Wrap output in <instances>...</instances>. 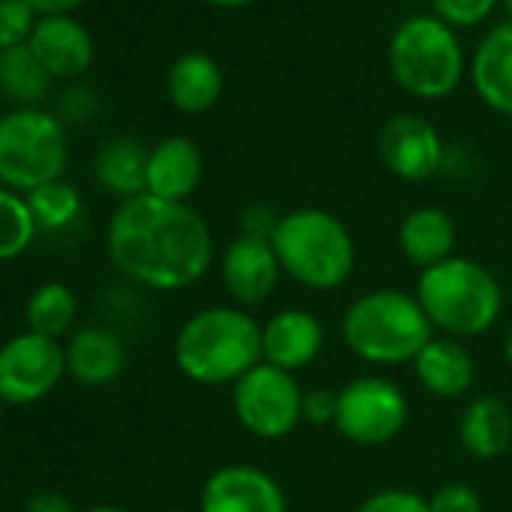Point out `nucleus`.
Wrapping results in <instances>:
<instances>
[{
  "mask_svg": "<svg viewBox=\"0 0 512 512\" xmlns=\"http://www.w3.org/2000/svg\"><path fill=\"white\" fill-rule=\"evenodd\" d=\"M106 250L118 275L157 293L193 287L214 263V238L202 214L187 202H166L148 193L115 208Z\"/></svg>",
  "mask_w": 512,
  "mask_h": 512,
  "instance_id": "nucleus-1",
  "label": "nucleus"
},
{
  "mask_svg": "<svg viewBox=\"0 0 512 512\" xmlns=\"http://www.w3.org/2000/svg\"><path fill=\"white\" fill-rule=\"evenodd\" d=\"M172 356L199 386H235L263 362V326L238 305H211L184 320Z\"/></svg>",
  "mask_w": 512,
  "mask_h": 512,
  "instance_id": "nucleus-2",
  "label": "nucleus"
},
{
  "mask_svg": "<svg viewBox=\"0 0 512 512\" xmlns=\"http://www.w3.org/2000/svg\"><path fill=\"white\" fill-rule=\"evenodd\" d=\"M413 296L434 332L458 341L485 335L503 314V290L497 278L470 256H449L419 272Z\"/></svg>",
  "mask_w": 512,
  "mask_h": 512,
  "instance_id": "nucleus-3",
  "label": "nucleus"
},
{
  "mask_svg": "<svg viewBox=\"0 0 512 512\" xmlns=\"http://www.w3.org/2000/svg\"><path fill=\"white\" fill-rule=\"evenodd\" d=\"M434 335L416 296L395 287L359 296L341 320L347 350L368 365H413Z\"/></svg>",
  "mask_w": 512,
  "mask_h": 512,
  "instance_id": "nucleus-4",
  "label": "nucleus"
},
{
  "mask_svg": "<svg viewBox=\"0 0 512 512\" xmlns=\"http://www.w3.org/2000/svg\"><path fill=\"white\" fill-rule=\"evenodd\" d=\"M272 247L281 272L314 293L344 287L356 269V241L350 229L341 217L323 208H296L281 214Z\"/></svg>",
  "mask_w": 512,
  "mask_h": 512,
  "instance_id": "nucleus-5",
  "label": "nucleus"
},
{
  "mask_svg": "<svg viewBox=\"0 0 512 512\" xmlns=\"http://www.w3.org/2000/svg\"><path fill=\"white\" fill-rule=\"evenodd\" d=\"M389 70L410 97L443 100L461 85L464 49L437 16H410L389 40Z\"/></svg>",
  "mask_w": 512,
  "mask_h": 512,
  "instance_id": "nucleus-6",
  "label": "nucleus"
},
{
  "mask_svg": "<svg viewBox=\"0 0 512 512\" xmlns=\"http://www.w3.org/2000/svg\"><path fill=\"white\" fill-rule=\"evenodd\" d=\"M67 133L58 115L22 106L0 115V184L16 193L64 178Z\"/></svg>",
  "mask_w": 512,
  "mask_h": 512,
  "instance_id": "nucleus-7",
  "label": "nucleus"
},
{
  "mask_svg": "<svg viewBox=\"0 0 512 512\" xmlns=\"http://www.w3.org/2000/svg\"><path fill=\"white\" fill-rule=\"evenodd\" d=\"M302 395L296 374L260 362L232 386V413L247 434L284 440L302 425Z\"/></svg>",
  "mask_w": 512,
  "mask_h": 512,
  "instance_id": "nucleus-8",
  "label": "nucleus"
},
{
  "mask_svg": "<svg viewBox=\"0 0 512 512\" xmlns=\"http://www.w3.org/2000/svg\"><path fill=\"white\" fill-rule=\"evenodd\" d=\"M410 416L404 389L380 374H362L338 392L335 428L356 446L392 443Z\"/></svg>",
  "mask_w": 512,
  "mask_h": 512,
  "instance_id": "nucleus-9",
  "label": "nucleus"
},
{
  "mask_svg": "<svg viewBox=\"0 0 512 512\" xmlns=\"http://www.w3.org/2000/svg\"><path fill=\"white\" fill-rule=\"evenodd\" d=\"M67 374L61 341L22 332L0 344V401L28 407L49 398Z\"/></svg>",
  "mask_w": 512,
  "mask_h": 512,
  "instance_id": "nucleus-10",
  "label": "nucleus"
},
{
  "mask_svg": "<svg viewBox=\"0 0 512 512\" xmlns=\"http://www.w3.org/2000/svg\"><path fill=\"white\" fill-rule=\"evenodd\" d=\"M199 512H290V503L284 485L269 470L235 461L205 479Z\"/></svg>",
  "mask_w": 512,
  "mask_h": 512,
  "instance_id": "nucleus-11",
  "label": "nucleus"
},
{
  "mask_svg": "<svg viewBox=\"0 0 512 512\" xmlns=\"http://www.w3.org/2000/svg\"><path fill=\"white\" fill-rule=\"evenodd\" d=\"M281 263L269 238L235 235L220 256V281L238 308H256L272 299L281 281Z\"/></svg>",
  "mask_w": 512,
  "mask_h": 512,
  "instance_id": "nucleus-12",
  "label": "nucleus"
},
{
  "mask_svg": "<svg viewBox=\"0 0 512 512\" xmlns=\"http://www.w3.org/2000/svg\"><path fill=\"white\" fill-rule=\"evenodd\" d=\"M380 160L401 181H428L443 166V139L419 115H395L380 130Z\"/></svg>",
  "mask_w": 512,
  "mask_h": 512,
  "instance_id": "nucleus-13",
  "label": "nucleus"
},
{
  "mask_svg": "<svg viewBox=\"0 0 512 512\" xmlns=\"http://www.w3.org/2000/svg\"><path fill=\"white\" fill-rule=\"evenodd\" d=\"M326 347V329L308 308H284L263 323V362L281 371H302Z\"/></svg>",
  "mask_w": 512,
  "mask_h": 512,
  "instance_id": "nucleus-14",
  "label": "nucleus"
},
{
  "mask_svg": "<svg viewBox=\"0 0 512 512\" xmlns=\"http://www.w3.org/2000/svg\"><path fill=\"white\" fill-rule=\"evenodd\" d=\"M28 49L46 67L49 76L70 79L91 67L94 40L85 25L70 16H43L28 40Z\"/></svg>",
  "mask_w": 512,
  "mask_h": 512,
  "instance_id": "nucleus-15",
  "label": "nucleus"
},
{
  "mask_svg": "<svg viewBox=\"0 0 512 512\" xmlns=\"http://www.w3.org/2000/svg\"><path fill=\"white\" fill-rule=\"evenodd\" d=\"M470 82L491 112L512 118V22L494 25L479 40L470 61Z\"/></svg>",
  "mask_w": 512,
  "mask_h": 512,
  "instance_id": "nucleus-16",
  "label": "nucleus"
},
{
  "mask_svg": "<svg viewBox=\"0 0 512 512\" xmlns=\"http://www.w3.org/2000/svg\"><path fill=\"white\" fill-rule=\"evenodd\" d=\"M202 181V151L187 136H169L148 151L145 193L166 202H187Z\"/></svg>",
  "mask_w": 512,
  "mask_h": 512,
  "instance_id": "nucleus-17",
  "label": "nucleus"
},
{
  "mask_svg": "<svg viewBox=\"0 0 512 512\" xmlns=\"http://www.w3.org/2000/svg\"><path fill=\"white\" fill-rule=\"evenodd\" d=\"M413 371L419 386L443 401L461 398L476 380V365L470 350L464 347V341L449 335H434L413 359Z\"/></svg>",
  "mask_w": 512,
  "mask_h": 512,
  "instance_id": "nucleus-18",
  "label": "nucleus"
},
{
  "mask_svg": "<svg viewBox=\"0 0 512 512\" xmlns=\"http://www.w3.org/2000/svg\"><path fill=\"white\" fill-rule=\"evenodd\" d=\"M455 241H458L455 220L443 208H434V205L413 208L398 226V247L404 253V260L416 266L419 272L455 256L452 253Z\"/></svg>",
  "mask_w": 512,
  "mask_h": 512,
  "instance_id": "nucleus-19",
  "label": "nucleus"
},
{
  "mask_svg": "<svg viewBox=\"0 0 512 512\" xmlns=\"http://www.w3.org/2000/svg\"><path fill=\"white\" fill-rule=\"evenodd\" d=\"M64 353H67V374L91 389H100V386H109L112 380H118L124 371V362H127L121 338L100 326L79 329L67 341Z\"/></svg>",
  "mask_w": 512,
  "mask_h": 512,
  "instance_id": "nucleus-20",
  "label": "nucleus"
},
{
  "mask_svg": "<svg viewBox=\"0 0 512 512\" xmlns=\"http://www.w3.org/2000/svg\"><path fill=\"white\" fill-rule=\"evenodd\" d=\"M166 91L178 112L202 115V112L214 109L223 94V70L211 55L187 52L169 67Z\"/></svg>",
  "mask_w": 512,
  "mask_h": 512,
  "instance_id": "nucleus-21",
  "label": "nucleus"
},
{
  "mask_svg": "<svg viewBox=\"0 0 512 512\" xmlns=\"http://www.w3.org/2000/svg\"><path fill=\"white\" fill-rule=\"evenodd\" d=\"M458 440L479 461L500 458L512 446V413L494 395L473 398L458 419Z\"/></svg>",
  "mask_w": 512,
  "mask_h": 512,
  "instance_id": "nucleus-22",
  "label": "nucleus"
},
{
  "mask_svg": "<svg viewBox=\"0 0 512 512\" xmlns=\"http://www.w3.org/2000/svg\"><path fill=\"white\" fill-rule=\"evenodd\" d=\"M94 175L109 193L121 196V202L142 196L148 184V148L130 136L109 139L94 157Z\"/></svg>",
  "mask_w": 512,
  "mask_h": 512,
  "instance_id": "nucleus-23",
  "label": "nucleus"
},
{
  "mask_svg": "<svg viewBox=\"0 0 512 512\" xmlns=\"http://www.w3.org/2000/svg\"><path fill=\"white\" fill-rule=\"evenodd\" d=\"M79 317V302L76 293L61 284V281H49L40 284L28 305H25V320H28V332L61 341L64 335H70L73 323Z\"/></svg>",
  "mask_w": 512,
  "mask_h": 512,
  "instance_id": "nucleus-24",
  "label": "nucleus"
},
{
  "mask_svg": "<svg viewBox=\"0 0 512 512\" xmlns=\"http://www.w3.org/2000/svg\"><path fill=\"white\" fill-rule=\"evenodd\" d=\"M49 82L52 76L46 73V67L37 61V55L28 46L0 52V94L4 97L22 106H34L37 100L46 97Z\"/></svg>",
  "mask_w": 512,
  "mask_h": 512,
  "instance_id": "nucleus-25",
  "label": "nucleus"
},
{
  "mask_svg": "<svg viewBox=\"0 0 512 512\" xmlns=\"http://www.w3.org/2000/svg\"><path fill=\"white\" fill-rule=\"evenodd\" d=\"M37 220L31 214L28 196L0 184V263L22 256L37 238Z\"/></svg>",
  "mask_w": 512,
  "mask_h": 512,
  "instance_id": "nucleus-26",
  "label": "nucleus"
},
{
  "mask_svg": "<svg viewBox=\"0 0 512 512\" xmlns=\"http://www.w3.org/2000/svg\"><path fill=\"white\" fill-rule=\"evenodd\" d=\"M28 205H31V214L37 220V229L58 232V229H67L70 223L79 220L82 193L70 181L58 178V181H49V184L37 187L34 193H28Z\"/></svg>",
  "mask_w": 512,
  "mask_h": 512,
  "instance_id": "nucleus-27",
  "label": "nucleus"
},
{
  "mask_svg": "<svg viewBox=\"0 0 512 512\" xmlns=\"http://www.w3.org/2000/svg\"><path fill=\"white\" fill-rule=\"evenodd\" d=\"M37 28V10L28 0H0V52L28 46Z\"/></svg>",
  "mask_w": 512,
  "mask_h": 512,
  "instance_id": "nucleus-28",
  "label": "nucleus"
},
{
  "mask_svg": "<svg viewBox=\"0 0 512 512\" xmlns=\"http://www.w3.org/2000/svg\"><path fill=\"white\" fill-rule=\"evenodd\" d=\"M497 0H431L434 16L449 28H476L482 25Z\"/></svg>",
  "mask_w": 512,
  "mask_h": 512,
  "instance_id": "nucleus-29",
  "label": "nucleus"
},
{
  "mask_svg": "<svg viewBox=\"0 0 512 512\" xmlns=\"http://www.w3.org/2000/svg\"><path fill=\"white\" fill-rule=\"evenodd\" d=\"M356 512H431V509H428V497L410 488H380L368 494Z\"/></svg>",
  "mask_w": 512,
  "mask_h": 512,
  "instance_id": "nucleus-30",
  "label": "nucleus"
},
{
  "mask_svg": "<svg viewBox=\"0 0 512 512\" xmlns=\"http://www.w3.org/2000/svg\"><path fill=\"white\" fill-rule=\"evenodd\" d=\"M431 512H482V497L464 482H446L428 497Z\"/></svg>",
  "mask_w": 512,
  "mask_h": 512,
  "instance_id": "nucleus-31",
  "label": "nucleus"
},
{
  "mask_svg": "<svg viewBox=\"0 0 512 512\" xmlns=\"http://www.w3.org/2000/svg\"><path fill=\"white\" fill-rule=\"evenodd\" d=\"M338 416V392L332 389H308L302 395V422L305 425H335Z\"/></svg>",
  "mask_w": 512,
  "mask_h": 512,
  "instance_id": "nucleus-32",
  "label": "nucleus"
},
{
  "mask_svg": "<svg viewBox=\"0 0 512 512\" xmlns=\"http://www.w3.org/2000/svg\"><path fill=\"white\" fill-rule=\"evenodd\" d=\"M281 214H275L269 205H247L241 211V235H253V238H269L278 229Z\"/></svg>",
  "mask_w": 512,
  "mask_h": 512,
  "instance_id": "nucleus-33",
  "label": "nucleus"
},
{
  "mask_svg": "<svg viewBox=\"0 0 512 512\" xmlns=\"http://www.w3.org/2000/svg\"><path fill=\"white\" fill-rule=\"evenodd\" d=\"M25 512H73V503L58 491H40L28 500Z\"/></svg>",
  "mask_w": 512,
  "mask_h": 512,
  "instance_id": "nucleus-34",
  "label": "nucleus"
},
{
  "mask_svg": "<svg viewBox=\"0 0 512 512\" xmlns=\"http://www.w3.org/2000/svg\"><path fill=\"white\" fill-rule=\"evenodd\" d=\"M28 4L40 13V16H67L76 7H82L85 0H28Z\"/></svg>",
  "mask_w": 512,
  "mask_h": 512,
  "instance_id": "nucleus-35",
  "label": "nucleus"
},
{
  "mask_svg": "<svg viewBox=\"0 0 512 512\" xmlns=\"http://www.w3.org/2000/svg\"><path fill=\"white\" fill-rule=\"evenodd\" d=\"M211 7H220V10H238V7H247L253 0H205Z\"/></svg>",
  "mask_w": 512,
  "mask_h": 512,
  "instance_id": "nucleus-36",
  "label": "nucleus"
},
{
  "mask_svg": "<svg viewBox=\"0 0 512 512\" xmlns=\"http://www.w3.org/2000/svg\"><path fill=\"white\" fill-rule=\"evenodd\" d=\"M503 356H506V362H509V368H512V329H509V335H506V344H503Z\"/></svg>",
  "mask_w": 512,
  "mask_h": 512,
  "instance_id": "nucleus-37",
  "label": "nucleus"
},
{
  "mask_svg": "<svg viewBox=\"0 0 512 512\" xmlns=\"http://www.w3.org/2000/svg\"><path fill=\"white\" fill-rule=\"evenodd\" d=\"M85 512H127V509H121V506H91Z\"/></svg>",
  "mask_w": 512,
  "mask_h": 512,
  "instance_id": "nucleus-38",
  "label": "nucleus"
},
{
  "mask_svg": "<svg viewBox=\"0 0 512 512\" xmlns=\"http://www.w3.org/2000/svg\"><path fill=\"white\" fill-rule=\"evenodd\" d=\"M503 7H506V16H509V22H512V0H503Z\"/></svg>",
  "mask_w": 512,
  "mask_h": 512,
  "instance_id": "nucleus-39",
  "label": "nucleus"
},
{
  "mask_svg": "<svg viewBox=\"0 0 512 512\" xmlns=\"http://www.w3.org/2000/svg\"><path fill=\"white\" fill-rule=\"evenodd\" d=\"M4 407H7V404H4V401H0V419H4Z\"/></svg>",
  "mask_w": 512,
  "mask_h": 512,
  "instance_id": "nucleus-40",
  "label": "nucleus"
},
{
  "mask_svg": "<svg viewBox=\"0 0 512 512\" xmlns=\"http://www.w3.org/2000/svg\"><path fill=\"white\" fill-rule=\"evenodd\" d=\"M169 512H190V509H169Z\"/></svg>",
  "mask_w": 512,
  "mask_h": 512,
  "instance_id": "nucleus-41",
  "label": "nucleus"
}]
</instances>
